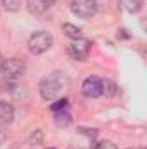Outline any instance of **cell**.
Instances as JSON below:
<instances>
[{"label":"cell","mask_w":147,"mask_h":149,"mask_svg":"<svg viewBox=\"0 0 147 149\" xmlns=\"http://www.w3.org/2000/svg\"><path fill=\"white\" fill-rule=\"evenodd\" d=\"M71 12L81 19H88L97 12V3H95V0H73Z\"/></svg>","instance_id":"277c9868"},{"label":"cell","mask_w":147,"mask_h":149,"mask_svg":"<svg viewBox=\"0 0 147 149\" xmlns=\"http://www.w3.org/2000/svg\"><path fill=\"white\" fill-rule=\"evenodd\" d=\"M95 149H118V148H116V144L111 142V141H101V142L95 146Z\"/></svg>","instance_id":"2e32d148"},{"label":"cell","mask_w":147,"mask_h":149,"mask_svg":"<svg viewBox=\"0 0 147 149\" xmlns=\"http://www.w3.org/2000/svg\"><path fill=\"white\" fill-rule=\"evenodd\" d=\"M102 94H106V95H116L118 94V85L114 83V81H111V80H104L102 81Z\"/></svg>","instance_id":"7c38bea8"},{"label":"cell","mask_w":147,"mask_h":149,"mask_svg":"<svg viewBox=\"0 0 147 149\" xmlns=\"http://www.w3.org/2000/svg\"><path fill=\"white\" fill-rule=\"evenodd\" d=\"M90 47H92V43L88 40L76 38V40H73L69 43L68 54H69V57L74 59V61H85L88 57V54H90Z\"/></svg>","instance_id":"3957f363"},{"label":"cell","mask_w":147,"mask_h":149,"mask_svg":"<svg viewBox=\"0 0 147 149\" xmlns=\"http://www.w3.org/2000/svg\"><path fill=\"white\" fill-rule=\"evenodd\" d=\"M52 43H54V38H52L50 33H47V31H37L28 40V50L31 54H35V56H40V54L47 52L52 47Z\"/></svg>","instance_id":"7a4b0ae2"},{"label":"cell","mask_w":147,"mask_h":149,"mask_svg":"<svg viewBox=\"0 0 147 149\" xmlns=\"http://www.w3.org/2000/svg\"><path fill=\"white\" fill-rule=\"evenodd\" d=\"M81 92L85 97H90V99L102 95V80L97 76H88L81 85Z\"/></svg>","instance_id":"5b68a950"},{"label":"cell","mask_w":147,"mask_h":149,"mask_svg":"<svg viewBox=\"0 0 147 149\" xmlns=\"http://www.w3.org/2000/svg\"><path fill=\"white\" fill-rule=\"evenodd\" d=\"M64 80H66V76H62V73H57V71L45 76V78H42L40 87H38L40 88V95L45 101H54L59 95V92L62 90Z\"/></svg>","instance_id":"6da1fadb"},{"label":"cell","mask_w":147,"mask_h":149,"mask_svg":"<svg viewBox=\"0 0 147 149\" xmlns=\"http://www.w3.org/2000/svg\"><path fill=\"white\" fill-rule=\"evenodd\" d=\"M42 141H43V132H42L40 128H37V130L30 135L28 144H30V146H40V144H42Z\"/></svg>","instance_id":"5bb4252c"},{"label":"cell","mask_w":147,"mask_h":149,"mask_svg":"<svg viewBox=\"0 0 147 149\" xmlns=\"http://www.w3.org/2000/svg\"><path fill=\"white\" fill-rule=\"evenodd\" d=\"M54 120L59 127H68L71 123V114L68 109H62V111H54Z\"/></svg>","instance_id":"30bf717a"},{"label":"cell","mask_w":147,"mask_h":149,"mask_svg":"<svg viewBox=\"0 0 147 149\" xmlns=\"http://www.w3.org/2000/svg\"><path fill=\"white\" fill-rule=\"evenodd\" d=\"M2 5L7 12H16L21 7V0H2Z\"/></svg>","instance_id":"4fadbf2b"},{"label":"cell","mask_w":147,"mask_h":149,"mask_svg":"<svg viewBox=\"0 0 147 149\" xmlns=\"http://www.w3.org/2000/svg\"><path fill=\"white\" fill-rule=\"evenodd\" d=\"M3 63H5V59H3V56L0 54V71H2V68H3Z\"/></svg>","instance_id":"e0dca14e"},{"label":"cell","mask_w":147,"mask_h":149,"mask_svg":"<svg viewBox=\"0 0 147 149\" xmlns=\"http://www.w3.org/2000/svg\"><path fill=\"white\" fill-rule=\"evenodd\" d=\"M2 71L9 78H17L19 74H23V71H24V64L19 59H5Z\"/></svg>","instance_id":"8992f818"},{"label":"cell","mask_w":147,"mask_h":149,"mask_svg":"<svg viewBox=\"0 0 147 149\" xmlns=\"http://www.w3.org/2000/svg\"><path fill=\"white\" fill-rule=\"evenodd\" d=\"M62 31H64V35H66V37L73 38V40H76V38H81V30H80L78 26L71 24V23L62 24Z\"/></svg>","instance_id":"8fae6325"},{"label":"cell","mask_w":147,"mask_h":149,"mask_svg":"<svg viewBox=\"0 0 147 149\" xmlns=\"http://www.w3.org/2000/svg\"><path fill=\"white\" fill-rule=\"evenodd\" d=\"M54 2H55V0H47V3H49V5H54Z\"/></svg>","instance_id":"ac0fdd59"},{"label":"cell","mask_w":147,"mask_h":149,"mask_svg":"<svg viewBox=\"0 0 147 149\" xmlns=\"http://www.w3.org/2000/svg\"><path fill=\"white\" fill-rule=\"evenodd\" d=\"M14 120V106L7 101H0V123L9 125Z\"/></svg>","instance_id":"52a82bcc"},{"label":"cell","mask_w":147,"mask_h":149,"mask_svg":"<svg viewBox=\"0 0 147 149\" xmlns=\"http://www.w3.org/2000/svg\"><path fill=\"white\" fill-rule=\"evenodd\" d=\"M49 7L50 5L47 3V0H26V9L33 16H42Z\"/></svg>","instance_id":"ba28073f"},{"label":"cell","mask_w":147,"mask_h":149,"mask_svg":"<svg viewBox=\"0 0 147 149\" xmlns=\"http://www.w3.org/2000/svg\"><path fill=\"white\" fill-rule=\"evenodd\" d=\"M118 3H119V7H121L125 12H128V14H137V12L142 9L144 0H118Z\"/></svg>","instance_id":"9c48e42d"},{"label":"cell","mask_w":147,"mask_h":149,"mask_svg":"<svg viewBox=\"0 0 147 149\" xmlns=\"http://www.w3.org/2000/svg\"><path fill=\"white\" fill-rule=\"evenodd\" d=\"M68 106H69V102H68V99L64 97V99H57L55 102H52L50 109H52V113L54 111H62V109H68Z\"/></svg>","instance_id":"9a60e30c"},{"label":"cell","mask_w":147,"mask_h":149,"mask_svg":"<svg viewBox=\"0 0 147 149\" xmlns=\"http://www.w3.org/2000/svg\"><path fill=\"white\" fill-rule=\"evenodd\" d=\"M0 139H2V130H0Z\"/></svg>","instance_id":"d6986e66"}]
</instances>
